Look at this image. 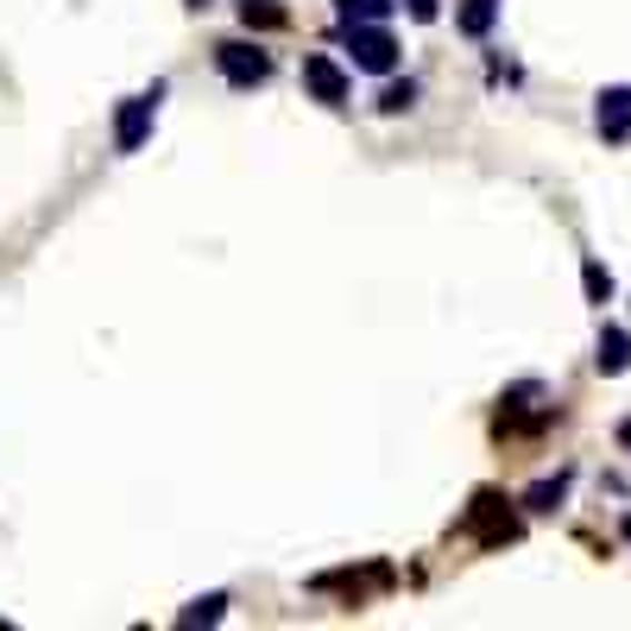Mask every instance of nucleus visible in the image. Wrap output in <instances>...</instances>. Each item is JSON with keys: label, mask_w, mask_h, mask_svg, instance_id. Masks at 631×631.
I'll list each match as a JSON object with an SVG mask.
<instances>
[{"label": "nucleus", "mask_w": 631, "mask_h": 631, "mask_svg": "<svg viewBox=\"0 0 631 631\" xmlns=\"http://www.w3.org/2000/svg\"><path fill=\"white\" fill-rule=\"evenodd\" d=\"M216 70L234 89H259V82L272 77V51H259V44H247V39H228V44H216Z\"/></svg>", "instance_id": "nucleus-3"}, {"label": "nucleus", "mask_w": 631, "mask_h": 631, "mask_svg": "<svg viewBox=\"0 0 631 631\" xmlns=\"http://www.w3.org/2000/svg\"><path fill=\"white\" fill-rule=\"evenodd\" d=\"M411 108H417V82L411 77H404V82H385V89H379V114H385V120H392V114H411Z\"/></svg>", "instance_id": "nucleus-12"}, {"label": "nucleus", "mask_w": 631, "mask_h": 631, "mask_svg": "<svg viewBox=\"0 0 631 631\" xmlns=\"http://www.w3.org/2000/svg\"><path fill=\"white\" fill-rule=\"evenodd\" d=\"M303 89H310V96L322 101V108H341L354 82H348V70H341V63L329 58V51H310V58H303Z\"/></svg>", "instance_id": "nucleus-4"}, {"label": "nucleus", "mask_w": 631, "mask_h": 631, "mask_svg": "<svg viewBox=\"0 0 631 631\" xmlns=\"http://www.w3.org/2000/svg\"><path fill=\"white\" fill-rule=\"evenodd\" d=\"M348 58H354V70H367V77H392L398 70V39L385 32V20L348 26Z\"/></svg>", "instance_id": "nucleus-1"}, {"label": "nucleus", "mask_w": 631, "mask_h": 631, "mask_svg": "<svg viewBox=\"0 0 631 631\" xmlns=\"http://www.w3.org/2000/svg\"><path fill=\"white\" fill-rule=\"evenodd\" d=\"M581 291H588L593 310H607L612 303V272L600 266V259H581Z\"/></svg>", "instance_id": "nucleus-11"}, {"label": "nucleus", "mask_w": 631, "mask_h": 631, "mask_svg": "<svg viewBox=\"0 0 631 631\" xmlns=\"http://www.w3.org/2000/svg\"><path fill=\"white\" fill-rule=\"evenodd\" d=\"M593 367H600L607 379H619L631 367V335L619 329V322H607V329H600V341H593Z\"/></svg>", "instance_id": "nucleus-7"}, {"label": "nucleus", "mask_w": 631, "mask_h": 631, "mask_svg": "<svg viewBox=\"0 0 631 631\" xmlns=\"http://www.w3.org/2000/svg\"><path fill=\"white\" fill-rule=\"evenodd\" d=\"M183 7H197V13H202V7H209V0H183Z\"/></svg>", "instance_id": "nucleus-17"}, {"label": "nucleus", "mask_w": 631, "mask_h": 631, "mask_svg": "<svg viewBox=\"0 0 631 631\" xmlns=\"http://www.w3.org/2000/svg\"><path fill=\"white\" fill-rule=\"evenodd\" d=\"M221 612H228V593H202V600H190L178 612V625H216Z\"/></svg>", "instance_id": "nucleus-14"}, {"label": "nucleus", "mask_w": 631, "mask_h": 631, "mask_svg": "<svg viewBox=\"0 0 631 631\" xmlns=\"http://www.w3.org/2000/svg\"><path fill=\"white\" fill-rule=\"evenodd\" d=\"M493 20H499V0H461V7H454V32H461V39H487Z\"/></svg>", "instance_id": "nucleus-8"}, {"label": "nucleus", "mask_w": 631, "mask_h": 631, "mask_svg": "<svg viewBox=\"0 0 631 631\" xmlns=\"http://www.w3.org/2000/svg\"><path fill=\"white\" fill-rule=\"evenodd\" d=\"M158 101H164V82H152L146 96H127L120 101V114H114V152H139L146 146V133H152V120H158Z\"/></svg>", "instance_id": "nucleus-2"}, {"label": "nucleus", "mask_w": 631, "mask_h": 631, "mask_svg": "<svg viewBox=\"0 0 631 631\" xmlns=\"http://www.w3.org/2000/svg\"><path fill=\"white\" fill-rule=\"evenodd\" d=\"M569 480H574V473H555V480H537V487H531L524 499H518V505H524V512H555V505L569 499Z\"/></svg>", "instance_id": "nucleus-9"}, {"label": "nucleus", "mask_w": 631, "mask_h": 631, "mask_svg": "<svg viewBox=\"0 0 631 631\" xmlns=\"http://www.w3.org/2000/svg\"><path fill=\"white\" fill-rule=\"evenodd\" d=\"M240 20H247V26H259V32H278V26L291 20V13H284L278 0H240Z\"/></svg>", "instance_id": "nucleus-13"}, {"label": "nucleus", "mask_w": 631, "mask_h": 631, "mask_svg": "<svg viewBox=\"0 0 631 631\" xmlns=\"http://www.w3.org/2000/svg\"><path fill=\"white\" fill-rule=\"evenodd\" d=\"M619 531H625V537H631V512H625V524H619Z\"/></svg>", "instance_id": "nucleus-18"}, {"label": "nucleus", "mask_w": 631, "mask_h": 631, "mask_svg": "<svg viewBox=\"0 0 631 631\" xmlns=\"http://www.w3.org/2000/svg\"><path fill=\"white\" fill-rule=\"evenodd\" d=\"M468 531L480 537V543H512V537H518V518L505 512V499H499V493H473Z\"/></svg>", "instance_id": "nucleus-5"}, {"label": "nucleus", "mask_w": 631, "mask_h": 631, "mask_svg": "<svg viewBox=\"0 0 631 631\" xmlns=\"http://www.w3.org/2000/svg\"><path fill=\"white\" fill-rule=\"evenodd\" d=\"M600 108H593V120H600V133H607V146H625L631 139V82H619V89H600Z\"/></svg>", "instance_id": "nucleus-6"}, {"label": "nucleus", "mask_w": 631, "mask_h": 631, "mask_svg": "<svg viewBox=\"0 0 631 631\" xmlns=\"http://www.w3.org/2000/svg\"><path fill=\"white\" fill-rule=\"evenodd\" d=\"M619 449L631 454V417H625V423H619Z\"/></svg>", "instance_id": "nucleus-16"}, {"label": "nucleus", "mask_w": 631, "mask_h": 631, "mask_svg": "<svg viewBox=\"0 0 631 631\" xmlns=\"http://www.w3.org/2000/svg\"><path fill=\"white\" fill-rule=\"evenodd\" d=\"M398 0H335L341 26H367V20H392Z\"/></svg>", "instance_id": "nucleus-10"}, {"label": "nucleus", "mask_w": 631, "mask_h": 631, "mask_svg": "<svg viewBox=\"0 0 631 631\" xmlns=\"http://www.w3.org/2000/svg\"><path fill=\"white\" fill-rule=\"evenodd\" d=\"M404 7H411V20H423V26L442 20V0H404Z\"/></svg>", "instance_id": "nucleus-15"}]
</instances>
